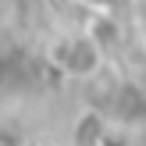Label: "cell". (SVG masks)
<instances>
[{"mask_svg":"<svg viewBox=\"0 0 146 146\" xmlns=\"http://www.w3.org/2000/svg\"><path fill=\"white\" fill-rule=\"evenodd\" d=\"M139 25H143V32H146V0H139Z\"/></svg>","mask_w":146,"mask_h":146,"instance_id":"6da1fadb","label":"cell"},{"mask_svg":"<svg viewBox=\"0 0 146 146\" xmlns=\"http://www.w3.org/2000/svg\"><path fill=\"white\" fill-rule=\"evenodd\" d=\"M86 4H93V7H104V4H111V0H86Z\"/></svg>","mask_w":146,"mask_h":146,"instance_id":"7a4b0ae2","label":"cell"}]
</instances>
